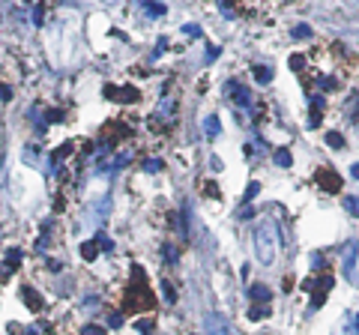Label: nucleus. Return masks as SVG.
I'll return each mask as SVG.
<instances>
[{"instance_id": "obj_1", "label": "nucleus", "mask_w": 359, "mask_h": 335, "mask_svg": "<svg viewBox=\"0 0 359 335\" xmlns=\"http://www.w3.org/2000/svg\"><path fill=\"white\" fill-rule=\"evenodd\" d=\"M132 275H135V285H129V290H126L123 308H126L129 314L150 311V308H153V303H156V296H153V290L147 287V278H144L141 267H132Z\"/></svg>"}, {"instance_id": "obj_2", "label": "nucleus", "mask_w": 359, "mask_h": 335, "mask_svg": "<svg viewBox=\"0 0 359 335\" xmlns=\"http://www.w3.org/2000/svg\"><path fill=\"white\" fill-rule=\"evenodd\" d=\"M276 249H279V224L272 219H266V222L258 224V231H254V252H258V260L272 263Z\"/></svg>"}, {"instance_id": "obj_3", "label": "nucleus", "mask_w": 359, "mask_h": 335, "mask_svg": "<svg viewBox=\"0 0 359 335\" xmlns=\"http://www.w3.org/2000/svg\"><path fill=\"white\" fill-rule=\"evenodd\" d=\"M126 138H129V126H126L123 120H108V126L102 129V141L108 144V150L117 147L120 141H126Z\"/></svg>"}, {"instance_id": "obj_4", "label": "nucleus", "mask_w": 359, "mask_h": 335, "mask_svg": "<svg viewBox=\"0 0 359 335\" xmlns=\"http://www.w3.org/2000/svg\"><path fill=\"white\" fill-rule=\"evenodd\" d=\"M329 290H332V275H329V272H323V275L314 281V287H312V311H317L323 303H327Z\"/></svg>"}, {"instance_id": "obj_5", "label": "nucleus", "mask_w": 359, "mask_h": 335, "mask_svg": "<svg viewBox=\"0 0 359 335\" xmlns=\"http://www.w3.org/2000/svg\"><path fill=\"white\" fill-rule=\"evenodd\" d=\"M314 180H317V186L327 191V195H335V191H341V177L332 171V168H317V174H314Z\"/></svg>"}, {"instance_id": "obj_6", "label": "nucleus", "mask_w": 359, "mask_h": 335, "mask_svg": "<svg viewBox=\"0 0 359 335\" xmlns=\"http://www.w3.org/2000/svg\"><path fill=\"white\" fill-rule=\"evenodd\" d=\"M105 96L108 99H117V102H138V90L135 87H105Z\"/></svg>"}, {"instance_id": "obj_7", "label": "nucleus", "mask_w": 359, "mask_h": 335, "mask_svg": "<svg viewBox=\"0 0 359 335\" xmlns=\"http://www.w3.org/2000/svg\"><path fill=\"white\" fill-rule=\"evenodd\" d=\"M21 299H24V305L27 308H33V311H42V296L36 293V290H33V287H21Z\"/></svg>"}, {"instance_id": "obj_8", "label": "nucleus", "mask_w": 359, "mask_h": 335, "mask_svg": "<svg viewBox=\"0 0 359 335\" xmlns=\"http://www.w3.org/2000/svg\"><path fill=\"white\" fill-rule=\"evenodd\" d=\"M249 293H251V299H254L258 305H266L269 299H272V290H269V287H264V285H251V287H249Z\"/></svg>"}, {"instance_id": "obj_9", "label": "nucleus", "mask_w": 359, "mask_h": 335, "mask_svg": "<svg viewBox=\"0 0 359 335\" xmlns=\"http://www.w3.org/2000/svg\"><path fill=\"white\" fill-rule=\"evenodd\" d=\"M225 93H231V99L236 102V105H249V93L243 90V87H239L236 81H231L228 87H225Z\"/></svg>"}, {"instance_id": "obj_10", "label": "nucleus", "mask_w": 359, "mask_h": 335, "mask_svg": "<svg viewBox=\"0 0 359 335\" xmlns=\"http://www.w3.org/2000/svg\"><path fill=\"white\" fill-rule=\"evenodd\" d=\"M320 120H323V99L314 96L312 99V111H309V123L312 126H320Z\"/></svg>"}, {"instance_id": "obj_11", "label": "nucleus", "mask_w": 359, "mask_h": 335, "mask_svg": "<svg viewBox=\"0 0 359 335\" xmlns=\"http://www.w3.org/2000/svg\"><path fill=\"white\" fill-rule=\"evenodd\" d=\"M99 252H102V249H99L96 239H84V245H81V257H84V260H96Z\"/></svg>"}, {"instance_id": "obj_12", "label": "nucleus", "mask_w": 359, "mask_h": 335, "mask_svg": "<svg viewBox=\"0 0 359 335\" xmlns=\"http://www.w3.org/2000/svg\"><path fill=\"white\" fill-rule=\"evenodd\" d=\"M251 75H254V81H258V84H269V81H272V72H269L266 66H254Z\"/></svg>"}, {"instance_id": "obj_13", "label": "nucleus", "mask_w": 359, "mask_h": 335, "mask_svg": "<svg viewBox=\"0 0 359 335\" xmlns=\"http://www.w3.org/2000/svg\"><path fill=\"white\" fill-rule=\"evenodd\" d=\"M276 162H279L281 168H290V165H294V156H290L287 147H279V150H276Z\"/></svg>"}, {"instance_id": "obj_14", "label": "nucleus", "mask_w": 359, "mask_h": 335, "mask_svg": "<svg viewBox=\"0 0 359 335\" xmlns=\"http://www.w3.org/2000/svg\"><path fill=\"white\" fill-rule=\"evenodd\" d=\"M344 213H350V216H356V219H359V198H353V195H347V198H344Z\"/></svg>"}, {"instance_id": "obj_15", "label": "nucleus", "mask_w": 359, "mask_h": 335, "mask_svg": "<svg viewBox=\"0 0 359 335\" xmlns=\"http://www.w3.org/2000/svg\"><path fill=\"white\" fill-rule=\"evenodd\" d=\"M266 314H269L266 305H251V308H249V320H264Z\"/></svg>"}, {"instance_id": "obj_16", "label": "nucleus", "mask_w": 359, "mask_h": 335, "mask_svg": "<svg viewBox=\"0 0 359 335\" xmlns=\"http://www.w3.org/2000/svg\"><path fill=\"white\" fill-rule=\"evenodd\" d=\"M135 329L138 332H153L156 329V320H153V317H141V320H135Z\"/></svg>"}, {"instance_id": "obj_17", "label": "nucleus", "mask_w": 359, "mask_h": 335, "mask_svg": "<svg viewBox=\"0 0 359 335\" xmlns=\"http://www.w3.org/2000/svg\"><path fill=\"white\" fill-rule=\"evenodd\" d=\"M327 144L332 150H341V147H344V138H341V132H327Z\"/></svg>"}, {"instance_id": "obj_18", "label": "nucleus", "mask_w": 359, "mask_h": 335, "mask_svg": "<svg viewBox=\"0 0 359 335\" xmlns=\"http://www.w3.org/2000/svg\"><path fill=\"white\" fill-rule=\"evenodd\" d=\"M18 267H21V252L15 249V252L6 255V270H18Z\"/></svg>"}, {"instance_id": "obj_19", "label": "nucleus", "mask_w": 359, "mask_h": 335, "mask_svg": "<svg viewBox=\"0 0 359 335\" xmlns=\"http://www.w3.org/2000/svg\"><path fill=\"white\" fill-rule=\"evenodd\" d=\"M203 129H207L210 138H216V135H219V120H216V117H207V120H203Z\"/></svg>"}, {"instance_id": "obj_20", "label": "nucleus", "mask_w": 359, "mask_h": 335, "mask_svg": "<svg viewBox=\"0 0 359 335\" xmlns=\"http://www.w3.org/2000/svg\"><path fill=\"white\" fill-rule=\"evenodd\" d=\"M162 255H165V260L171 263V267L177 263V252H174V245H171V242H165V245H162Z\"/></svg>"}, {"instance_id": "obj_21", "label": "nucleus", "mask_w": 359, "mask_h": 335, "mask_svg": "<svg viewBox=\"0 0 359 335\" xmlns=\"http://www.w3.org/2000/svg\"><path fill=\"white\" fill-rule=\"evenodd\" d=\"M162 293H165L168 303H177V290H174V285H171V281H162Z\"/></svg>"}, {"instance_id": "obj_22", "label": "nucleus", "mask_w": 359, "mask_h": 335, "mask_svg": "<svg viewBox=\"0 0 359 335\" xmlns=\"http://www.w3.org/2000/svg\"><path fill=\"white\" fill-rule=\"evenodd\" d=\"M72 150H75V144H63V147L54 153V162H60V159H66V156H72Z\"/></svg>"}, {"instance_id": "obj_23", "label": "nucleus", "mask_w": 359, "mask_h": 335, "mask_svg": "<svg viewBox=\"0 0 359 335\" xmlns=\"http://www.w3.org/2000/svg\"><path fill=\"white\" fill-rule=\"evenodd\" d=\"M96 242H99V249H102V252H111V249H114V242H111L105 234H96Z\"/></svg>"}, {"instance_id": "obj_24", "label": "nucleus", "mask_w": 359, "mask_h": 335, "mask_svg": "<svg viewBox=\"0 0 359 335\" xmlns=\"http://www.w3.org/2000/svg\"><path fill=\"white\" fill-rule=\"evenodd\" d=\"M302 66H305V60H302L299 54H294V57H290V69H294L297 75H302Z\"/></svg>"}, {"instance_id": "obj_25", "label": "nucleus", "mask_w": 359, "mask_h": 335, "mask_svg": "<svg viewBox=\"0 0 359 335\" xmlns=\"http://www.w3.org/2000/svg\"><path fill=\"white\" fill-rule=\"evenodd\" d=\"M81 335H108V329H105V326H93V323H90V326H84Z\"/></svg>"}, {"instance_id": "obj_26", "label": "nucleus", "mask_w": 359, "mask_h": 335, "mask_svg": "<svg viewBox=\"0 0 359 335\" xmlns=\"http://www.w3.org/2000/svg\"><path fill=\"white\" fill-rule=\"evenodd\" d=\"M144 171L156 174V171H162V162H159V159H147V162H144Z\"/></svg>"}, {"instance_id": "obj_27", "label": "nucleus", "mask_w": 359, "mask_h": 335, "mask_svg": "<svg viewBox=\"0 0 359 335\" xmlns=\"http://www.w3.org/2000/svg\"><path fill=\"white\" fill-rule=\"evenodd\" d=\"M294 36H297V39H309V36H312V30L305 27V24H299V27H294Z\"/></svg>"}, {"instance_id": "obj_28", "label": "nucleus", "mask_w": 359, "mask_h": 335, "mask_svg": "<svg viewBox=\"0 0 359 335\" xmlns=\"http://www.w3.org/2000/svg\"><path fill=\"white\" fill-rule=\"evenodd\" d=\"M9 332H15V335H36V329H24V326H18V323H12Z\"/></svg>"}, {"instance_id": "obj_29", "label": "nucleus", "mask_w": 359, "mask_h": 335, "mask_svg": "<svg viewBox=\"0 0 359 335\" xmlns=\"http://www.w3.org/2000/svg\"><path fill=\"white\" fill-rule=\"evenodd\" d=\"M258 191H261V183H251V186L246 189V201H251L254 195H258Z\"/></svg>"}, {"instance_id": "obj_30", "label": "nucleus", "mask_w": 359, "mask_h": 335, "mask_svg": "<svg viewBox=\"0 0 359 335\" xmlns=\"http://www.w3.org/2000/svg\"><path fill=\"white\" fill-rule=\"evenodd\" d=\"M120 323H123V317H120L117 311H111L108 314V326H120Z\"/></svg>"}, {"instance_id": "obj_31", "label": "nucleus", "mask_w": 359, "mask_h": 335, "mask_svg": "<svg viewBox=\"0 0 359 335\" xmlns=\"http://www.w3.org/2000/svg\"><path fill=\"white\" fill-rule=\"evenodd\" d=\"M203 189H207L210 198H219V186H216V183H203Z\"/></svg>"}, {"instance_id": "obj_32", "label": "nucleus", "mask_w": 359, "mask_h": 335, "mask_svg": "<svg viewBox=\"0 0 359 335\" xmlns=\"http://www.w3.org/2000/svg\"><path fill=\"white\" fill-rule=\"evenodd\" d=\"M48 120H51V123H60V120H63V111H48Z\"/></svg>"}, {"instance_id": "obj_33", "label": "nucleus", "mask_w": 359, "mask_h": 335, "mask_svg": "<svg viewBox=\"0 0 359 335\" xmlns=\"http://www.w3.org/2000/svg\"><path fill=\"white\" fill-rule=\"evenodd\" d=\"M0 99H12V90H9L6 84H0Z\"/></svg>"}, {"instance_id": "obj_34", "label": "nucleus", "mask_w": 359, "mask_h": 335, "mask_svg": "<svg viewBox=\"0 0 359 335\" xmlns=\"http://www.w3.org/2000/svg\"><path fill=\"white\" fill-rule=\"evenodd\" d=\"M350 174H353V177H356V180H359V162H356V165H353V168H350Z\"/></svg>"}]
</instances>
